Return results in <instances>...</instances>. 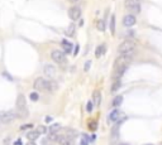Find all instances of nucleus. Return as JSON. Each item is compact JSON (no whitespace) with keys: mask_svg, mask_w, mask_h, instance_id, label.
Wrapping results in <instances>:
<instances>
[{"mask_svg":"<svg viewBox=\"0 0 162 145\" xmlns=\"http://www.w3.org/2000/svg\"><path fill=\"white\" fill-rule=\"evenodd\" d=\"M15 112H17V117L18 119H25L29 115L27 107V101H25V96L23 93H19L17 97V102H15Z\"/></svg>","mask_w":162,"mask_h":145,"instance_id":"obj_1","label":"nucleus"},{"mask_svg":"<svg viewBox=\"0 0 162 145\" xmlns=\"http://www.w3.org/2000/svg\"><path fill=\"white\" fill-rule=\"evenodd\" d=\"M134 52H129V53H124V54H119L117 57L115 62H114V68L122 67V66H128L132 62Z\"/></svg>","mask_w":162,"mask_h":145,"instance_id":"obj_2","label":"nucleus"},{"mask_svg":"<svg viewBox=\"0 0 162 145\" xmlns=\"http://www.w3.org/2000/svg\"><path fill=\"white\" fill-rule=\"evenodd\" d=\"M136 49V43L132 40H124L119 44L118 47V53L119 54H124V53H129V52H134Z\"/></svg>","mask_w":162,"mask_h":145,"instance_id":"obj_3","label":"nucleus"},{"mask_svg":"<svg viewBox=\"0 0 162 145\" xmlns=\"http://www.w3.org/2000/svg\"><path fill=\"white\" fill-rule=\"evenodd\" d=\"M51 57H52L53 61H55L56 63H58V64H65V63L67 62L66 54L60 49H53L52 52H51Z\"/></svg>","mask_w":162,"mask_h":145,"instance_id":"obj_4","label":"nucleus"},{"mask_svg":"<svg viewBox=\"0 0 162 145\" xmlns=\"http://www.w3.org/2000/svg\"><path fill=\"white\" fill-rule=\"evenodd\" d=\"M15 117H17L15 110H8V111L0 112V121H1L3 124H9V122H12Z\"/></svg>","mask_w":162,"mask_h":145,"instance_id":"obj_5","label":"nucleus"},{"mask_svg":"<svg viewBox=\"0 0 162 145\" xmlns=\"http://www.w3.org/2000/svg\"><path fill=\"white\" fill-rule=\"evenodd\" d=\"M124 5L133 15L138 14L141 11V4H139V1H137V0H125Z\"/></svg>","mask_w":162,"mask_h":145,"instance_id":"obj_6","label":"nucleus"},{"mask_svg":"<svg viewBox=\"0 0 162 145\" xmlns=\"http://www.w3.org/2000/svg\"><path fill=\"white\" fill-rule=\"evenodd\" d=\"M68 17L71 20H79L81 17V9L79 8V6H72V8H70L68 9Z\"/></svg>","mask_w":162,"mask_h":145,"instance_id":"obj_7","label":"nucleus"},{"mask_svg":"<svg viewBox=\"0 0 162 145\" xmlns=\"http://www.w3.org/2000/svg\"><path fill=\"white\" fill-rule=\"evenodd\" d=\"M43 72H44V75L49 78V80H53V78L56 77V67H55V66H52V64H49V63L44 64Z\"/></svg>","mask_w":162,"mask_h":145,"instance_id":"obj_8","label":"nucleus"},{"mask_svg":"<svg viewBox=\"0 0 162 145\" xmlns=\"http://www.w3.org/2000/svg\"><path fill=\"white\" fill-rule=\"evenodd\" d=\"M127 119H128L127 116H123V117L120 120H118V121H117V124L112 128V138L113 139H118V136H119V128H120V125H122Z\"/></svg>","mask_w":162,"mask_h":145,"instance_id":"obj_9","label":"nucleus"},{"mask_svg":"<svg viewBox=\"0 0 162 145\" xmlns=\"http://www.w3.org/2000/svg\"><path fill=\"white\" fill-rule=\"evenodd\" d=\"M46 86H47V80L43 77H38L33 83V87L37 91H46Z\"/></svg>","mask_w":162,"mask_h":145,"instance_id":"obj_10","label":"nucleus"},{"mask_svg":"<svg viewBox=\"0 0 162 145\" xmlns=\"http://www.w3.org/2000/svg\"><path fill=\"white\" fill-rule=\"evenodd\" d=\"M128 66H122V67L114 68V73H113V81H120V78L123 77V75L125 73Z\"/></svg>","mask_w":162,"mask_h":145,"instance_id":"obj_11","label":"nucleus"},{"mask_svg":"<svg viewBox=\"0 0 162 145\" xmlns=\"http://www.w3.org/2000/svg\"><path fill=\"white\" fill-rule=\"evenodd\" d=\"M120 119H122V112H120V110H118V109H114L113 111H110L109 115H108V121L109 122H117Z\"/></svg>","mask_w":162,"mask_h":145,"instance_id":"obj_12","label":"nucleus"},{"mask_svg":"<svg viewBox=\"0 0 162 145\" xmlns=\"http://www.w3.org/2000/svg\"><path fill=\"white\" fill-rule=\"evenodd\" d=\"M136 21H137V19H136V17L133 14L125 15L124 19H123V24H124V27H127V28L133 27V25L136 24Z\"/></svg>","mask_w":162,"mask_h":145,"instance_id":"obj_13","label":"nucleus"},{"mask_svg":"<svg viewBox=\"0 0 162 145\" xmlns=\"http://www.w3.org/2000/svg\"><path fill=\"white\" fill-rule=\"evenodd\" d=\"M93 103L95 106H100V103H101V93H100V91H94V93H93Z\"/></svg>","mask_w":162,"mask_h":145,"instance_id":"obj_14","label":"nucleus"},{"mask_svg":"<svg viewBox=\"0 0 162 145\" xmlns=\"http://www.w3.org/2000/svg\"><path fill=\"white\" fill-rule=\"evenodd\" d=\"M57 87H58L57 82H55L53 80H47L46 91H51V92H53V91H56V90H57Z\"/></svg>","mask_w":162,"mask_h":145,"instance_id":"obj_15","label":"nucleus"},{"mask_svg":"<svg viewBox=\"0 0 162 145\" xmlns=\"http://www.w3.org/2000/svg\"><path fill=\"white\" fill-rule=\"evenodd\" d=\"M62 47H63V50L65 52L63 53H71L72 52V48H74V46H72L71 43L68 42V40H66V39H62Z\"/></svg>","mask_w":162,"mask_h":145,"instance_id":"obj_16","label":"nucleus"},{"mask_svg":"<svg viewBox=\"0 0 162 145\" xmlns=\"http://www.w3.org/2000/svg\"><path fill=\"white\" fill-rule=\"evenodd\" d=\"M27 138H28V140L29 141H34V140H37V139L39 138V134L37 132V130H31L27 134Z\"/></svg>","mask_w":162,"mask_h":145,"instance_id":"obj_17","label":"nucleus"},{"mask_svg":"<svg viewBox=\"0 0 162 145\" xmlns=\"http://www.w3.org/2000/svg\"><path fill=\"white\" fill-rule=\"evenodd\" d=\"M123 100H124V99H123V96H120V95H119V96H115L113 99V101H112V106L113 107L120 106V105H122V102H123Z\"/></svg>","mask_w":162,"mask_h":145,"instance_id":"obj_18","label":"nucleus"},{"mask_svg":"<svg viewBox=\"0 0 162 145\" xmlns=\"http://www.w3.org/2000/svg\"><path fill=\"white\" fill-rule=\"evenodd\" d=\"M104 53H105V44L98 46L96 47V50H95V56L99 58V57H101V54H104Z\"/></svg>","mask_w":162,"mask_h":145,"instance_id":"obj_19","label":"nucleus"},{"mask_svg":"<svg viewBox=\"0 0 162 145\" xmlns=\"http://www.w3.org/2000/svg\"><path fill=\"white\" fill-rule=\"evenodd\" d=\"M109 28H110V32H112V34H115V14H112V17H110Z\"/></svg>","mask_w":162,"mask_h":145,"instance_id":"obj_20","label":"nucleus"},{"mask_svg":"<svg viewBox=\"0 0 162 145\" xmlns=\"http://www.w3.org/2000/svg\"><path fill=\"white\" fill-rule=\"evenodd\" d=\"M60 129H61L60 124H53L49 126L48 131H49V134H57V131H60Z\"/></svg>","mask_w":162,"mask_h":145,"instance_id":"obj_21","label":"nucleus"},{"mask_svg":"<svg viewBox=\"0 0 162 145\" xmlns=\"http://www.w3.org/2000/svg\"><path fill=\"white\" fill-rule=\"evenodd\" d=\"M120 86H122V81H114V83L112 85V87H110V91H112V92H117L120 88Z\"/></svg>","mask_w":162,"mask_h":145,"instance_id":"obj_22","label":"nucleus"},{"mask_svg":"<svg viewBox=\"0 0 162 145\" xmlns=\"http://www.w3.org/2000/svg\"><path fill=\"white\" fill-rule=\"evenodd\" d=\"M75 30H76L75 24H70L68 28H67V30H66V34H67L68 37H72V36H75Z\"/></svg>","mask_w":162,"mask_h":145,"instance_id":"obj_23","label":"nucleus"},{"mask_svg":"<svg viewBox=\"0 0 162 145\" xmlns=\"http://www.w3.org/2000/svg\"><path fill=\"white\" fill-rule=\"evenodd\" d=\"M47 131H48V128H46V126H43V125H41V126H38V128H37V132L39 135L46 134Z\"/></svg>","mask_w":162,"mask_h":145,"instance_id":"obj_24","label":"nucleus"},{"mask_svg":"<svg viewBox=\"0 0 162 145\" xmlns=\"http://www.w3.org/2000/svg\"><path fill=\"white\" fill-rule=\"evenodd\" d=\"M98 29L101 30V32L105 30V20H104V19H103V20L98 21Z\"/></svg>","mask_w":162,"mask_h":145,"instance_id":"obj_25","label":"nucleus"},{"mask_svg":"<svg viewBox=\"0 0 162 145\" xmlns=\"http://www.w3.org/2000/svg\"><path fill=\"white\" fill-rule=\"evenodd\" d=\"M89 129H90V130H93V131H95V130L98 129V122H96V121L89 122Z\"/></svg>","mask_w":162,"mask_h":145,"instance_id":"obj_26","label":"nucleus"},{"mask_svg":"<svg viewBox=\"0 0 162 145\" xmlns=\"http://www.w3.org/2000/svg\"><path fill=\"white\" fill-rule=\"evenodd\" d=\"M93 109H94V103H93V101H87L86 111H87V112H91V111H93Z\"/></svg>","mask_w":162,"mask_h":145,"instance_id":"obj_27","label":"nucleus"},{"mask_svg":"<svg viewBox=\"0 0 162 145\" xmlns=\"http://www.w3.org/2000/svg\"><path fill=\"white\" fill-rule=\"evenodd\" d=\"M29 99H31L32 101H38V99H39V95H38L37 92H32V93L29 95Z\"/></svg>","mask_w":162,"mask_h":145,"instance_id":"obj_28","label":"nucleus"},{"mask_svg":"<svg viewBox=\"0 0 162 145\" xmlns=\"http://www.w3.org/2000/svg\"><path fill=\"white\" fill-rule=\"evenodd\" d=\"M31 128H33V125H32V124H25V125L20 126V130L24 131V130H28V129H31Z\"/></svg>","mask_w":162,"mask_h":145,"instance_id":"obj_29","label":"nucleus"},{"mask_svg":"<svg viewBox=\"0 0 162 145\" xmlns=\"http://www.w3.org/2000/svg\"><path fill=\"white\" fill-rule=\"evenodd\" d=\"M90 66H91V61H86L84 69H85V71H89V69H90Z\"/></svg>","mask_w":162,"mask_h":145,"instance_id":"obj_30","label":"nucleus"},{"mask_svg":"<svg viewBox=\"0 0 162 145\" xmlns=\"http://www.w3.org/2000/svg\"><path fill=\"white\" fill-rule=\"evenodd\" d=\"M79 53V44H76L75 46V50H74V56H77Z\"/></svg>","mask_w":162,"mask_h":145,"instance_id":"obj_31","label":"nucleus"},{"mask_svg":"<svg viewBox=\"0 0 162 145\" xmlns=\"http://www.w3.org/2000/svg\"><path fill=\"white\" fill-rule=\"evenodd\" d=\"M43 145H53V144H52V141H49L47 139V140H43Z\"/></svg>","mask_w":162,"mask_h":145,"instance_id":"obj_32","label":"nucleus"},{"mask_svg":"<svg viewBox=\"0 0 162 145\" xmlns=\"http://www.w3.org/2000/svg\"><path fill=\"white\" fill-rule=\"evenodd\" d=\"M14 145H22V140H20V139H18V140L14 143Z\"/></svg>","mask_w":162,"mask_h":145,"instance_id":"obj_33","label":"nucleus"},{"mask_svg":"<svg viewBox=\"0 0 162 145\" xmlns=\"http://www.w3.org/2000/svg\"><path fill=\"white\" fill-rule=\"evenodd\" d=\"M52 121V117H51V116H47L46 117V122H51Z\"/></svg>","mask_w":162,"mask_h":145,"instance_id":"obj_34","label":"nucleus"},{"mask_svg":"<svg viewBox=\"0 0 162 145\" xmlns=\"http://www.w3.org/2000/svg\"><path fill=\"white\" fill-rule=\"evenodd\" d=\"M70 1H71V3H74V4H76V3H79V1H80V0H70Z\"/></svg>","mask_w":162,"mask_h":145,"instance_id":"obj_35","label":"nucleus"},{"mask_svg":"<svg viewBox=\"0 0 162 145\" xmlns=\"http://www.w3.org/2000/svg\"><path fill=\"white\" fill-rule=\"evenodd\" d=\"M27 145H36V143H34V141H29Z\"/></svg>","mask_w":162,"mask_h":145,"instance_id":"obj_36","label":"nucleus"},{"mask_svg":"<svg viewBox=\"0 0 162 145\" xmlns=\"http://www.w3.org/2000/svg\"><path fill=\"white\" fill-rule=\"evenodd\" d=\"M122 145H128V144H122Z\"/></svg>","mask_w":162,"mask_h":145,"instance_id":"obj_37","label":"nucleus"},{"mask_svg":"<svg viewBox=\"0 0 162 145\" xmlns=\"http://www.w3.org/2000/svg\"><path fill=\"white\" fill-rule=\"evenodd\" d=\"M0 125H1V121H0Z\"/></svg>","mask_w":162,"mask_h":145,"instance_id":"obj_38","label":"nucleus"},{"mask_svg":"<svg viewBox=\"0 0 162 145\" xmlns=\"http://www.w3.org/2000/svg\"><path fill=\"white\" fill-rule=\"evenodd\" d=\"M137 1H138V0H137Z\"/></svg>","mask_w":162,"mask_h":145,"instance_id":"obj_39","label":"nucleus"}]
</instances>
